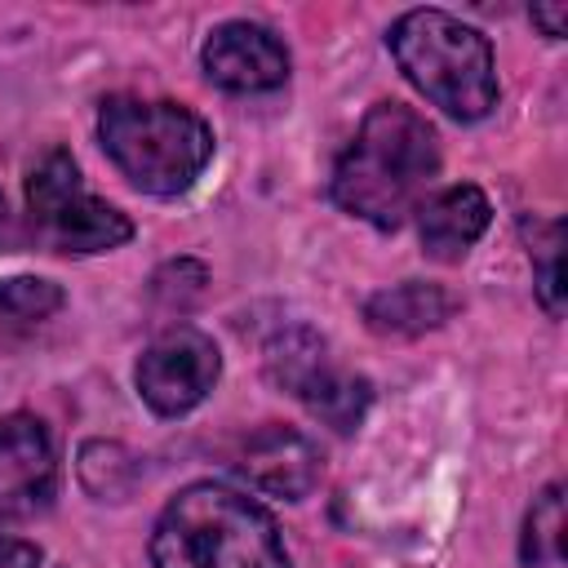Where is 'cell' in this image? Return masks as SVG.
Wrapping results in <instances>:
<instances>
[{
    "label": "cell",
    "instance_id": "obj_1",
    "mask_svg": "<svg viewBox=\"0 0 568 568\" xmlns=\"http://www.w3.org/2000/svg\"><path fill=\"white\" fill-rule=\"evenodd\" d=\"M439 173V138L404 102H377L342 151L328 195L342 213L395 231L426 200Z\"/></svg>",
    "mask_w": 568,
    "mask_h": 568
},
{
    "label": "cell",
    "instance_id": "obj_2",
    "mask_svg": "<svg viewBox=\"0 0 568 568\" xmlns=\"http://www.w3.org/2000/svg\"><path fill=\"white\" fill-rule=\"evenodd\" d=\"M155 568H293L275 519L226 484L182 488L151 528Z\"/></svg>",
    "mask_w": 568,
    "mask_h": 568
},
{
    "label": "cell",
    "instance_id": "obj_3",
    "mask_svg": "<svg viewBox=\"0 0 568 568\" xmlns=\"http://www.w3.org/2000/svg\"><path fill=\"white\" fill-rule=\"evenodd\" d=\"M390 58L417 93H426L444 115L470 124L497 106L493 44L470 22L444 9H408L386 31Z\"/></svg>",
    "mask_w": 568,
    "mask_h": 568
},
{
    "label": "cell",
    "instance_id": "obj_4",
    "mask_svg": "<svg viewBox=\"0 0 568 568\" xmlns=\"http://www.w3.org/2000/svg\"><path fill=\"white\" fill-rule=\"evenodd\" d=\"M98 138L111 164L146 195H182L213 160V129L182 102L106 98Z\"/></svg>",
    "mask_w": 568,
    "mask_h": 568
},
{
    "label": "cell",
    "instance_id": "obj_5",
    "mask_svg": "<svg viewBox=\"0 0 568 568\" xmlns=\"http://www.w3.org/2000/svg\"><path fill=\"white\" fill-rule=\"evenodd\" d=\"M27 231L49 253H106L133 240V222L98 200L67 151H49L27 178Z\"/></svg>",
    "mask_w": 568,
    "mask_h": 568
},
{
    "label": "cell",
    "instance_id": "obj_6",
    "mask_svg": "<svg viewBox=\"0 0 568 568\" xmlns=\"http://www.w3.org/2000/svg\"><path fill=\"white\" fill-rule=\"evenodd\" d=\"M262 364H266L271 386L288 390V395H293L311 417H320L324 426H333V430L346 435V430H355V426L364 422L368 399H373L368 377L337 368L333 355H328V342H324L315 328L293 324V328L275 333V337L266 342Z\"/></svg>",
    "mask_w": 568,
    "mask_h": 568
},
{
    "label": "cell",
    "instance_id": "obj_7",
    "mask_svg": "<svg viewBox=\"0 0 568 568\" xmlns=\"http://www.w3.org/2000/svg\"><path fill=\"white\" fill-rule=\"evenodd\" d=\"M217 373H222V355H217L213 337L191 324H173L142 351L133 377H138V395L146 399L151 413L182 417L217 386Z\"/></svg>",
    "mask_w": 568,
    "mask_h": 568
},
{
    "label": "cell",
    "instance_id": "obj_8",
    "mask_svg": "<svg viewBox=\"0 0 568 568\" xmlns=\"http://www.w3.org/2000/svg\"><path fill=\"white\" fill-rule=\"evenodd\" d=\"M58 457L40 417L9 413L0 417V519L36 515L53 501Z\"/></svg>",
    "mask_w": 568,
    "mask_h": 568
},
{
    "label": "cell",
    "instance_id": "obj_9",
    "mask_svg": "<svg viewBox=\"0 0 568 568\" xmlns=\"http://www.w3.org/2000/svg\"><path fill=\"white\" fill-rule=\"evenodd\" d=\"M200 67L217 89L231 93H266L288 80V49L262 22H222L209 31L200 49Z\"/></svg>",
    "mask_w": 568,
    "mask_h": 568
},
{
    "label": "cell",
    "instance_id": "obj_10",
    "mask_svg": "<svg viewBox=\"0 0 568 568\" xmlns=\"http://www.w3.org/2000/svg\"><path fill=\"white\" fill-rule=\"evenodd\" d=\"M240 475L266 493V497H284V501H302L315 493L320 475H324V457L320 448L293 430V426H262L244 439L240 448Z\"/></svg>",
    "mask_w": 568,
    "mask_h": 568
},
{
    "label": "cell",
    "instance_id": "obj_11",
    "mask_svg": "<svg viewBox=\"0 0 568 568\" xmlns=\"http://www.w3.org/2000/svg\"><path fill=\"white\" fill-rule=\"evenodd\" d=\"M493 204L479 186L457 182L435 191L430 200L417 204V231H422V253L435 262H457L470 253V244L488 231Z\"/></svg>",
    "mask_w": 568,
    "mask_h": 568
},
{
    "label": "cell",
    "instance_id": "obj_12",
    "mask_svg": "<svg viewBox=\"0 0 568 568\" xmlns=\"http://www.w3.org/2000/svg\"><path fill=\"white\" fill-rule=\"evenodd\" d=\"M462 302L444 288V284H430V280H404V284H390V288H377L368 302H364V324L377 333V337H417L426 328H439L444 320H453Z\"/></svg>",
    "mask_w": 568,
    "mask_h": 568
},
{
    "label": "cell",
    "instance_id": "obj_13",
    "mask_svg": "<svg viewBox=\"0 0 568 568\" xmlns=\"http://www.w3.org/2000/svg\"><path fill=\"white\" fill-rule=\"evenodd\" d=\"M58 311H62V288L53 280H40V275L0 280V346L22 342Z\"/></svg>",
    "mask_w": 568,
    "mask_h": 568
},
{
    "label": "cell",
    "instance_id": "obj_14",
    "mask_svg": "<svg viewBox=\"0 0 568 568\" xmlns=\"http://www.w3.org/2000/svg\"><path fill=\"white\" fill-rule=\"evenodd\" d=\"M519 564L524 568H568L564 559V488L546 484L528 515H524V537H519Z\"/></svg>",
    "mask_w": 568,
    "mask_h": 568
},
{
    "label": "cell",
    "instance_id": "obj_15",
    "mask_svg": "<svg viewBox=\"0 0 568 568\" xmlns=\"http://www.w3.org/2000/svg\"><path fill=\"white\" fill-rule=\"evenodd\" d=\"M519 231H524L528 257L537 266V297H541L546 315H564V271H559L564 222L559 217H524Z\"/></svg>",
    "mask_w": 568,
    "mask_h": 568
},
{
    "label": "cell",
    "instance_id": "obj_16",
    "mask_svg": "<svg viewBox=\"0 0 568 568\" xmlns=\"http://www.w3.org/2000/svg\"><path fill=\"white\" fill-rule=\"evenodd\" d=\"M0 568H40V550L18 537H0Z\"/></svg>",
    "mask_w": 568,
    "mask_h": 568
},
{
    "label": "cell",
    "instance_id": "obj_17",
    "mask_svg": "<svg viewBox=\"0 0 568 568\" xmlns=\"http://www.w3.org/2000/svg\"><path fill=\"white\" fill-rule=\"evenodd\" d=\"M532 22H537L550 40H559V36L568 31V4H532Z\"/></svg>",
    "mask_w": 568,
    "mask_h": 568
},
{
    "label": "cell",
    "instance_id": "obj_18",
    "mask_svg": "<svg viewBox=\"0 0 568 568\" xmlns=\"http://www.w3.org/2000/svg\"><path fill=\"white\" fill-rule=\"evenodd\" d=\"M13 244V222H9V204H4V195H0V253Z\"/></svg>",
    "mask_w": 568,
    "mask_h": 568
}]
</instances>
